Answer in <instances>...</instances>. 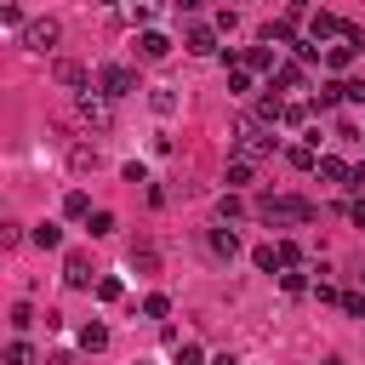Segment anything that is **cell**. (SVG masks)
Here are the masks:
<instances>
[{
    "mask_svg": "<svg viewBox=\"0 0 365 365\" xmlns=\"http://www.w3.org/2000/svg\"><path fill=\"white\" fill-rule=\"evenodd\" d=\"M342 97H348V86H342V80H331V86H319V97H314V108H336Z\"/></svg>",
    "mask_w": 365,
    "mask_h": 365,
    "instance_id": "d6986e66",
    "label": "cell"
},
{
    "mask_svg": "<svg viewBox=\"0 0 365 365\" xmlns=\"http://www.w3.org/2000/svg\"><path fill=\"white\" fill-rule=\"evenodd\" d=\"M262 34H268V46H274V40H279V46H297V29H291L285 17H274V23L262 29Z\"/></svg>",
    "mask_w": 365,
    "mask_h": 365,
    "instance_id": "2e32d148",
    "label": "cell"
},
{
    "mask_svg": "<svg viewBox=\"0 0 365 365\" xmlns=\"http://www.w3.org/2000/svg\"><path fill=\"white\" fill-rule=\"evenodd\" d=\"M308 120V103H285V125H302Z\"/></svg>",
    "mask_w": 365,
    "mask_h": 365,
    "instance_id": "d6a6232c",
    "label": "cell"
},
{
    "mask_svg": "<svg viewBox=\"0 0 365 365\" xmlns=\"http://www.w3.org/2000/svg\"><path fill=\"white\" fill-rule=\"evenodd\" d=\"M80 348H86V354H103V348H108V325H86V331H80Z\"/></svg>",
    "mask_w": 365,
    "mask_h": 365,
    "instance_id": "9a60e30c",
    "label": "cell"
},
{
    "mask_svg": "<svg viewBox=\"0 0 365 365\" xmlns=\"http://www.w3.org/2000/svg\"><path fill=\"white\" fill-rule=\"evenodd\" d=\"M188 51H194V57H205V51H217V29H205V23H194V29H188Z\"/></svg>",
    "mask_w": 365,
    "mask_h": 365,
    "instance_id": "ba28073f",
    "label": "cell"
},
{
    "mask_svg": "<svg viewBox=\"0 0 365 365\" xmlns=\"http://www.w3.org/2000/svg\"><path fill=\"white\" fill-rule=\"evenodd\" d=\"M359 46H365V40H342V46H331V51H325V63H331V68H348Z\"/></svg>",
    "mask_w": 365,
    "mask_h": 365,
    "instance_id": "7c38bea8",
    "label": "cell"
},
{
    "mask_svg": "<svg viewBox=\"0 0 365 365\" xmlns=\"http://www.w3.org/2000/svg\"><path fill=\"white\" fill-rule=\"evenodd\" d=\"M143 314H148V319H165V314H171V297H160V291H154V297L143 302Z\"/></svg>",
    "mask_w": 365,
    "mask_h": 365,
    "instance_id": "484cf974",
    "label": "cell"
},
{
    "mask_svg": "<svg viewBox=\"0 0 365 365\" xmlns=\"http://www.w3.org/2000/svg\"><path fill=\"white\" fill-rule=\"evenodd\" d=\"M331 34H348V23L331 17V11H314V17H308V40H331Z\"/></svg>",
    "mask_w": 365,
    "mask_h": 365,
    "instance_id": "5b68a950",
    "label": "cell"
},
{
    "mask_svg": "<svg viewBox=\"0 0 365 365\" xmlns=\"http://www.w3.org/2000/svg\"><path fill=\"white\" fill-rule=\"evenodd\" d=\"M29 240H34L40 251H57V245H63V234H57V222H40V228H34Z\"/></svg>",
    "mask_w": 365,
    "mask_h": 365,
    "instance_id": "ffe728a7",
    "label": "cell"
},
{
    "mask_svg": "<svg viewBox=\"0 0 365 365\" xmlns=\"http://www.w3.org/2000/svg\"><path fill=\"white\" fill-rule=\"evenodd\" d=\"M234 137H240V154H268V148H274V137H268V125H262V120H240V131H234Z\"/></svg>",
    "mask_w": 365,
    "mask_h": 365,
    "instance_id": "7a4b0ae2",
    "label": "cell"
},
{
    "mask_svg": "<svg viewBox=\"0 0 365 365\" xmlns=\"http://www.w3.org/2000/svg\"><path fill=\"white\" fill-rule=\"evenodd\" d=\"M257 211H262L268 222H308V217H314V205H308V200H297V194H262V200H257Z\"/></svg>",
    "mask_w": 365,
    "mask_h": 365,
    "instance_id": "6da1fadb",
    "label": "cell"
},
{
    "mask_svg": "<svg viewBox=\"0 0 365 365\" xmlns=\"http://www.w3.org/2000/svg\"><path fill=\"white\" fill-rule=\"evenodd\" d=\"M228 91L245 97V91H251V68H234V74H228Z\"/></svg>",
    "mask_w": 365,
    "mask_h": 365,
    "instance_id": "4316f807",
    "label": "cell"
},
{
    "mask_svg": "<svg viewBox=\"0 0 365 365\" xmlns=\"http://www.w3.org/2000/svg\"><path fill=\"white\" fill-rule=\"evenodd\" d=\"M11 325H17V331H29V325H34V308H29V302H17V308H11Z\"/></svg>",
    "mask_w": 365,
    "mask_h": 365,
    "instance_id": "1f68e13d",
    "label": "cell"
},
{
    "mask_svg": "<svg viewBox=\"0 0 365 365\" xmlns=\"http://www.w3.org/2000/svg\"><path fill=\"white\" fill-rule=\"evenodd\" d=\"M285 160H291L297 171H314V165H319V154H314V143H297V148H285Z\"/></svg>",
    "mask_w": 365,
    "mask_h": 365,
    "instance_id": "4fadbf2b",
    "label": "cell"
},
{
    "mask_svg": "<svg viewBox=\"0 0 365 365\" xmlns=\"http://www.w3.org/2000/svg\"><path fill=\"white\" fill-rule=\"evenodd\" d=\"M68 165H74V171H91V165H97V148H74Z\"/></svg>",
    "mask_w": 365,
    "mask_h": 365,
    "instance_id": "83f0119b",
    "label": "cell"
},
{
    "mask_svg": "<svg viewBox=\"0 0 365 365\" xmlns=\"http://www.w3.org/2000/svg\"><path fill=\"white\" fill-rule=\"evenodd\" d=\"M314 171H319L325 182H354V171H348V165H342L336 154H319V165H314Z\"/></svg>",
    "mask_w": 365,
    "mask_h": 365,
    "instance_id": "30bf717a",
    "label": "cell"
},
{
    "mask_svg": "<svg viewBox=\"0 0 365 365\" xmlns=\"http://www.w3.org/2000/svg\"><path fill=\"white\" fill-rule=\"evenodd\" d=\"M348 217H354V222L365 228V200H354V205H348Z\"/></svg>",
    "mask_w": 365,
    "mask_h": 365,
    "instance_id": "e575fe53",
    "label": "cell"
},
{
    "mask_svg": "<svg viewBox=\"0 0 365 365\" xmlns=\"http://www.w3.org/2000/svg\"><path fill=\"white\" fill-rule=\"evenodd\" d=\"M46 365H74V354H51V359H46Z\"/></svg>",
    "mask_w": 365,
    "mask_h": 365,
    "instance_id": "d590c367",
    "label": "cell"
},
{
    "mask_svg": "<svg viewBox=\"0 0 365 365\" xmlns=\"http://www.w3.org/2000/svg\"><path fill=\"white\" fill-rule=\"evenodd\" d=\"M302 80H308V74H302V63H279V68H274V86H279V91H297Z\"/></svg>",
    "mask_w": 365,
    "mask_h": 365,
    "instance_id": "8fae6325",
    "label": "cell"
},
{
    "mask_svg": "<svg viewBox=\"0 0 365 365\" xmlns=\"http://www.w3.org/2000/svg\"><path fill=\"white\" fill-rule=\"evenodd\" d=\"M211 365H240V359H234V354H217V359H211Z\"/></svg>",
    "mask_w": 365,
    "mask_h": 365,
    "instance_id": "8d00e7d4",
    "label": "cell"
},
{
    "mask_svg": "<svg viewBox=\"0 0 365 365\" xmlns=\"http://www.w3.org/2000/svg\"><path fill=\"white\" fill-rule=\"evenodd\" d=\"M80 120H86V125H97V131H103V125H108V103H97V97H91V91H86V97H80Z\"/></svg>",
    "mask_w": 365,
    "mask_h": 365,
    "instance_id": "9c48e42d",
    "label": "cell"
},
{
    "mask_svg": "<svg viewBox=\"0 0 365 365\" xmlns=\"http://www.w3.org/2000/svg\"><path fill=\"white\" fill-rule=\"evenodd\" d=\"M57 80H63V86H86V63L63 57V63H57Z\"/></svg>",
    "mask_w": 365,
    "mask_h": 365,
    "instance_id": "ac0fdd59",
    "label": "cell"
},
{
    "mask_svg": "<svg viewBox=\"0 0 365 365\" xmlns=\"http://www.w3.org/2000/svg\"><path fill=\"white\" fill-rule=\"evenodd\" d=\"M137 51H143V57H148V63H160V57H165V51H171V40H165V34H160V29H143V34H137Z\"/></svg>",
    "mask_w": 365,
    "mask_h": 365,
    "instance_id": "52a82bcc",
    "label": "cell"
},
{
    "mask_svg": "<svg viewBox=\"0 0 365 365\" xmlns=\"http://www.w3.org/2000/svg\"><path fill=\"white\" fill-rule=\"evenodd\" d=\"M97 86H103V97H125V91L137 86V74H131L125 63H108V68L97 74Z\"/></svg>",
    "mask_w": 365,
    "mask_h": 365,
    "instance_id": "3957f363",
    "label": "cell"
},
{
    "mask_svg": "<svg viewBox=\"0 0 365 365\" xmlns=\"http://www.w3.org/2000/svg\"><path fill=\"white\" fill-rule=\"evenodd\" d=\"M86 228H91V240H103V234H114V211H91V222H86Z\"/></svg>",
    "mask_w": 365,
    "mask_h": 365,
    "instance_id": "cb8c5ba5",
    "label": "cell"
},
{
    "mask_svg": "<svg viewBox=\"0 0 365 365\" xmlns=\"http://www.w3.org/2000/svg\"><path fill=\"white\" fill-rule=\"evenodd\" d=\"M131 17H137V23H148V17H154V0H131Z\"/></svg>",
    "mask_w": 365,
    "mask_h": 365,
    "instance_id": "836d02e7",
    "label": "cell"
},
{
    "mask_svg": "<svg viewBox=\"0 0 365 365\" xmlns=\"http://www.w3.org/2000/svg\"><path fill=\"white\" fill-rule=\"evenodd\" d=\"M205 354H200V342H177V365H200Z\"/></svg>",
    "mask_w": 365,
    "mask_h": 365,
    "instance_id": "f546056e",
    "label": "cell"
},
{
    "mask_svg": "<svg viewBox=\"0 0 365 365\" xmlns=\"http://www.w3.org/2000/svg\"><path fill=\"white\" fill-rule=\"evenodd\" d=\"M131 268H137V274H154V268H160V257H154L148 245H137V251H131Z\"/></svg>",
    "mask_w": 365,
    "mask_h": 365,
    "instance_id": "d4e9b609",
    "label": "cell"
},
{
    "mask_svg": "<svg viewBox=\"0 0 365 365\" xmlns=\"http://www.w3.org/2000/svg\"><path fill=\"white\" fill-rule=\"evenodd\" d=\"M359 285H365V268H359Z\"/></svg>",
    "mask_w": 365,
    "mask_h": 365,
    "instance_id": "74e56055",
    "label": "cell"
},
{
    "mask_svg": "<svg viewBox=\"0 0 365 365\" xmlns=\"http://www.w3.org/2000/svg\"><path fill=\"white\" fill-rule=\"evenodd\" d=\"M63 279H68V285H91V257H86V251H68V257H63Z\"/></svg>",
    "mask_w": 365,
    "mask_h": 365,
    "instance_id": "8992f818",
    "label": "cell"
},
{
    "mask_svg": "<svg viewBox=\"0 0 365 365\" xmlns=\"http://www.w3.org/2000/svg\"><path fill=\"white\" fill-rule=\"evenodd\" d=\"M257 268H285L279 262V245H257Z\"/></svg>",
    "mask_w": 365,
    "mask_h": 365,
    "instance_id": "f1b7e54d",
    "label": "cell"
},
{
    "mask_svg": "<svg viewBox=\"0 0 365 365\" xmlns=\"http://www.w3.org/2000/svg\"><path fill=\"white\" fill-rule=\"evenodd\" d=\"M325 365H342V359H325Z\"/></svg>",
    "mask_w": 365,
    "mask_h": 365,
    "instance_id": "f35d334b",
    "label": "cell"
},
{
    "mask_svg": "<svg viewBox=\"0 0 365 365\" xmlns=\"http://www.w3.org/2000/svg\"><path fill=\"white\" fill-rule=\"evenodd\" d=\"M240 68H251V74H257V68H274V51H268V46H251V51L240 57Z\"/></svg>",
    "mask_w": 365,
    "mask_h": 365,
    "instance_id": "e0dca14e",
    "label": "cell"
},
{
    "mask_svg": "<svg viewBox=\"0 0 365 365\" xmlns=\"http://www.w3.org/2000/svg\"><path fill=\"white\" fill-rule=\"evenodd\" d=\"M228 182H251V154H234L228 160Z\"/></svg>",
    "mask_w": 365,
    "mask_h": 365,
    "instance_id": "603a6c76",
    "label": "cell"
},
{
    "mask_svg": "<svg viewBox=\"0 0 365 365\" xmlns=\"http://www.w3.org/2000/svg\"><path fill=\"white\" fill-rule=\"evenodd\" d=\"M63 211H68V217H80V222H91V200H86L80 188H74V194L63 200Z\"/></svg>",
    "mask_w": 365,
    "mask_h": 365,
    "instance_id": "44dd1931",
    "label": "cell"
},
{
    "mask_svg": "<svg viewBox=\"0 0 365 365\" xmlns=\"http://www.w3.org/2000/svg\"><path fill=\"white\" fill-rule=\"evenodd\" d=\"M279 262H285V268H297V262H302V245H297V240H285V245H279Z\"/></svg>",
    "mask_w": 365,
    "mask_h": 365,
    "instance_id": "4dcf8cb0",
    "label": "cell"
},
{
    "mask_svg": "<svg viewBox=\"0 0 365 365\" xmlns=\"http://www.w3.org/2000/svg\"><path fill=\"white\" fill-rule=\"evenodd\" d=\"M211 251H217V257H228V262H234V257H240V240H234V234H228V228H211Z\"/></svg>",
    "mask_w": 365,
    "mask_h": 365,
    "instance_id": "5bb4252c",
    "label": "cell"
},
{
    "mask_svg": "<svg viewBox=\"0 0 365 365\" xmlns=\"http://www.w3.org/2000/svg\"><path fill=\"white\" fill-rule=\"evenodd\" d=\"M57 34H63V29H57L51 17H40V23H29V29H23V46H29V51H51V46H57Z\"/></svg>",
    "mask_w": 365,
    "mask_h": 365,
    "instance_id": "277c9868",
    "label": "cell"
},
{
    "mask_svg": "<svg viewBox=\"0 0 365 365\" xmlns=\"http://www.w3.org/2000/svg\"><path fill=\"white\" fill-rule=\"evenodd\" d=\"M6 365H34V348L17 336V342H6Z\"/></svg>",
    "mask_w": 365,
    "mask_h": 365,
    "instance_id": "7402d4cb",
    "label": "cell"
}]
</instances>
